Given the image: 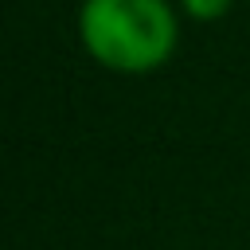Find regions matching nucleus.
Listing matches in <instances>:
<instances>
[{
    "mask_svg": "<svg viewBox=\"0 0 250 250\" xmlns=\"http://www.w3.org/2000/svg\"><path fill=\"white\" fill-rule=\"evenodd\" d=\"M78 39L105 70L148 74L172 59L180 23L168 0H82Z\"/></svg>",
    "mask_w": 250,
    "mask_h": 250,
    "instance_id": "1",
    "label": "nucleus"
},
{
    "mask_svg": "<svg viewBox=\"0 0 250 250\" xmlns=\"http://www.w3.org/2000/svg\"><path fill=\"white\" fill-rule=\"evenodd\" d=\"M230 4H234V0H180L184 16H188V20H195V23H211V20L227 16V12H230Z\"/></svg>",
    "mask_w": 250,
    "mask_h": 250,
    "instance_id": "2",
    "label": "nucleus"
}]
</instances>
